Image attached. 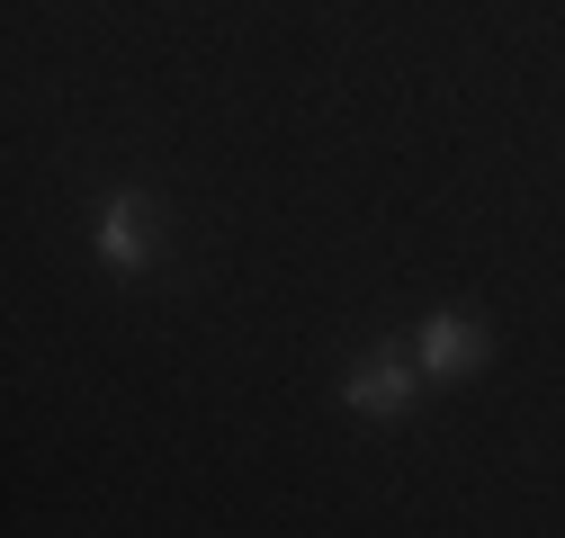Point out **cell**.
<instances>
[{
	"label": "cell",
	"mask_w": 565,
	"mask_h": 538,
	"mask_svg": "<svg viewBox=\"0 0 565 538\" xmlns=\"http://www.w3.org/2000/svg\"><path fill=\"white\" fill-rule=\"evenodd\" d=\"M413 386H422V368H413V351H369L360 368L341 377V404L350 413H369V422H395V413H413Z\"/></svg>",
	"instance_id": "cell-1"
},
{
	"label": "cell",
	"mask_w": 565,
	"mask_h": 538,
	"mask_svg": "<svg viewBox=\"0 0 565 538\" xmlns=\"http://www.w3.org/2000/svg\"><path fill=\"white\" fill-rule=\"evenodd\" d=\"M484 323L476 314H431V323H422L413 332V368L422 377H467V368H484Z\"/></svg>",
	"instance_id": "cell-3"
},
{
	"label": "cell",
	"mask_w": 565,
	"mask_h": 538,
	"mask_svg": "<svg viewBox=\"0 0 565 538\" xmlns=\"http://www.w3.org/2000/svg\"><path fill=\"white\" fill-rule=\"evenodd\" d=\"M99 260L126 269V279H135V269H153V197L145 189H117L108 207H99Z\"/></svg>",
	"instance_id": "cell-2"
}]
</instances>
